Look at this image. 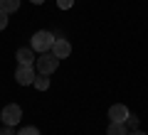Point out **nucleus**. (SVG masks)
<instances>
[{"instance_id":"nucleus-1","label":"nucleus","mask_w":148,"mask_h":135,"mask_svg":"<svg viewBox=\"0 0 148 135\" xmlns=\"http://www.w3.org/2000/svg\"><path fill=\"white\" fill-rule=\"evenodd\" d=\"M52 44H54V35H52V32H47V30L35 32V35H32V39H30V47L35 49L37 54L49 52V49H52Z\"/></svg>"},{"instance_id":"nucleus-2","label":"nucleus","mask_w":148,"mask_h":135,"mask_svg":"<svg viewBox=\"0 0 148 135\" xmlns=\"http://www.w3.org/2000/svg\"><path fill=\"white\" fill-rule=\"evenodd\" d=\"M57 66H59V59L52 52H45V54L37 57V74H47L49 76V74L57 71Z\"/></svg>"},{"instance_id":"nucleus-3","label":"nucleus","mask_w":148,"mask_h":135,"mask_svg":"<svg viewBox=\"0 0 148 135\" xmlns=\"http://www.w3.org/2000/svg\"><path fill=\"white\" fill-rule=\"evenodd\" d=\"M0 118H3V125H12V128H15L22 120V108L17 103H8L5 108L0 111Z\"/></svg>"},{"instance_id":"nucleus-4","label":"nucleus","mask_w":148,"mask_h":135,"mask_svg":"<svg viewBox=\"0 0 148 135\" xmlns=\"http://www.w3.org/2000/svg\"><path fill=\"white\" fill-rule=\"evenodd\" d=\"M35 69L32 66H27V64H20V66H17V71H15V79H17V83H20V86H30L32 81H35Z\"/></svg>"},{"instance_id":"nucleus-5","label":"nucleus","mask_w":148,"mask_h":135,"mask_svg":"<svg viewBox=\"0 0 148 135\" xmlns=\"http://www.w3.org/2000/svg\"><path fill=\"white\" fill-rule=\"evenodd\" d=\"M49 52H52L57 59H67L69 54H72V44H69L67 39H62V37H54V44H52Z\"/></svg>"},{"instance_id":"nucleus-6","label":"nucleus","mask_w":148,"mask_h":135,"mask_svg":"<svg viewBox=\"0 0 148 135\" xmlns=\"http://www.w3.org/2000/svg\"><path fill=\"white\" fill-rule=\"evenodd\" d=\"M128 115H131V113H128V108H126L123 103H114V106L109 108V118L114 120V123H126Z\"/></svg>"},{"instance_id":"nucleus-7","label":"nucleus","mask_w":148,"mask_h":135,"mask_svg":"<svg viewBox=\"0 0 148 135\" xmlns=\"http://www.w3.org/2000/svg\"><path fill=\"white\" fill-rule=\"evenodd\" d=\"M15 59L20 64H27V66H32V64L37 62V59H35V49H32V47H20L15 52Z\"/></svg>"},{"instance_id":"nucleus-8","label":"nucleus","mask_w":148,"mask_h":135,"mask_svg":"<svg viewBox=\"0 0 148 135\" xmlns=\"http://www.w3.org/2000/svg\"><path fill=\"white\" fill-rule=\"evenodd\" d=\"M17 7H20V0H0V10L8 12V15L17 12Z\"/></svg>"},{"instance_id":"nucleus-9","label":"nucleus","mask_w":148,"mask_h":135,"mask_svg":"<svg viewBox=\"0 0 148 135\" xmlns=\"http://www.w3.org/2000/svg\"><path fill=\"white\" fill-rule=\"evenodd\" d=\"M106 135H128V130H126L123 123H114V120H111L109 128H106Z\"/></svg>"},{"instance_id":"nucleus-10","label":"nucleus","mask_w":148,"mask_h":135,"mask_svg":"<svg viewBox=\"0 0 148 135\" xmlns=\"http://www.w3.org/2000/svg\"><path fill=\"white\" fill-rule=\"evenodd\" d=\"M32 83H35L37 91H47V88H49V79H47V74H37Z\"/></svg>"},{"instance_id":"nucleus-11","label":"nucleus","mask_w":148,"mask_h":135,"mask_svg":"<svg viewBox=\"0 0 148 135\" xmlns=\"http://www.w3.org/2000/svg\"><path fill=\"white\" fill-rule=\"evenodd\" d=\"M123 125H126V130H138V118H136V115H128Z\"/></svg>"},{"instance_id":"nucleus-12","label":"nucleus","mask_w":148,"mask_h":135,"mask_svg":"<svg viewBox=\"0 0 148 135\" xmlns=\"http://www.w3.org/2000/svg\"><path fill=\"white\" fill-rule=\"evenodd\" d=\"M17 135H42V133H40L37 128H32V125H27V128H22Z\"/></svg>"},{"instance_id":"nucleus-13","label":"nucleus","mask_w":148,"mask_h":135,"mask_svg":"<svg viewBox=\"0 0 148 135\" xmlns=\"http://www.w3.org/2000/svg\"><path fill=\"white\" fill-rule=\"evenodd\" d=\"M72 5H74V0H57V7H59V10H69Z\"/></svg>"},{"instance_id":"nucleus-14","label":"nucleus","mask_w":148,"mask_h":135,"mask_svg":"<svg viewBox=\"0 0 148 135\" xmlns=\"http://www.w3.org/2000/svg\"><path fill=\"white\" fill-rule=\"evenodd\" d=\"M0 135H17V133H15L12 125H3V128H0Z\"/></svg>"},{"instance_id":"nucleus-15","label":"nucleus","mask_w":148,"mask_h":135,"mask_svg":"<svg viewBox=\"0 0 148 135\" xmlns=\"http://www.w3.org/2000/svg\"><path fill=\"white\" fill-rule=\"evenodd\" d=\"M5 27H8V12H3V10H0V32L5 30Z\"/></svg>"},{"instance_id":"nucleus-16","label":"nucleus","mask_w":148,"mask_h":135,"mask_svg":"<svg viewBox=\"0 0 148 135\" xmlns=\"http://www.w3.org/2000/svg\"><path fill=\"white\" fill-rule=\"evenodd\" d=\"M128 135H146L143 130H128Z\"/></svg>"},{"instance_id":"nucleus-17","label":"nucleus","mask_w":148,"mask_h":135,"mask_svg":"<svg viewBox=\"0 0 148 135\" xmlns=\"http://www.w3.org/2000/svg\"><path fill=\"white\" fill-rule=\"evenodd\" d=\"M30 3H32V5H42L45 0H30Z\"/></svg>"}]
</instances>
